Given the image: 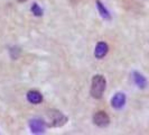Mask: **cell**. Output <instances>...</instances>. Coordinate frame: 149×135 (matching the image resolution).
Segmentation results:
<instances>
[{
  "label": "cell",
  "instance_id": "obj_9",
  "mask_svg": "<svg viewBox=\"0 0 149 135\" xmlns=\"http://www.w3.org/2000/svg\"><path fill=\"white\" fill-rule=\"evenodd\" d=\"M97 8L99 14L101 15L102 18H104V19H107V20H110V19H111V15H110L109 10L104 7V5H103L100 0H97Z\"/></svg>",
  "mask_w": 149,
  "mask_h": 135
},
{
  "label": "cell",
  "instance_id": "obj_7",
  "mask_svg": "<svg viewBox=\"0 0 149 135\" xmlns=\"http://www.w3.org/2000/svg\"><path fill=\"white\" fill-rule=\"evenodd\" d=\"M27 99L31 104L38 105V104H40L43 101V96L37 90H30V91L27 92Z\"/></svg>",
  "mask_w": 149,
  "mask_h": 135
},
{
  "label": "cell",
  "instance_id": "obj_6",
  "mask_svg": "<svg viewBox=\"0 0 149 135\" xmlns=\"http://www.w3.org/2000/svg\"><path fill=\"white\" fill-rule=\"evenodd\" d=\"M108 51H109V47H108L107 43L99 42L97 46H95V50H94V56L97 59H102V58H104L105 55H107Z\"/></svg>",
  "mask_w": 149,
  "mask_h": 135
},
{
  "label": "cell",
  "instance_id": "obj_2",
  "mask_svg": "<svg viewBox=\"0 0 149 135\" xmlns=\"http://www.w3.org/2000/svg\"><path fill=\"white\" fill-rule=\"evenodd\" d=\"M48 118H49V126H54V127H57V126H62L64 125L67 122V117L64 116L63 114L58 110H51L48 112Z\"/></svg>",
  "mask_w": 149,
  "mask_h": 135
},
{
  "label": "cell",
  "instance_id": "obj_11",
  "mask_svg": "<svg viewBox=\"0 0 149 135\" xmlns=\"http://www.w3.org/2000/svg\"><path fill=\"white\" fill-rule=\"evenodd\" d=\"M18 2H25V1H27V0H17Z\"/></svg>",
  "mask_w": 149,
  "mask_h": 135
},
{
  "label": "cell",
  "instance_id": "obj_8",
  "mask_svg": "<svg viewBox=\"0 0 149 135\" xmlns=\"http://www.w3.org/2000/svg\"><path fill=\"white\" fill-rule=\"evenodd\" d=\"M132 77H134V82L136 83L140 89L146 88V86H147V80H146V78H145L143 75H140V73L137 72V71H134V73H132Z\"/></svg>",
  "mask_w": 149,
  "mask_h": 135
},
{
  "label": "cell",
  "instance_id": "obj_3",
  "mask_svg": "<svg viewBox=\"0 0 149 135\" xmlns=\"http://www.w3.org/2000/svg\"><path fill=\"white\" fill-rule=\"evenodd\" d=\"M93 123L99 127H107L110 124V117L104 112H97L93 116Z\"/></svg>",
  "mask_w": 149,
  "mask_h": 135
},
{
  "label": "cell",
  "instance_id": "obj_4",
  "mask_svg": "<svg viewBox=\"0 0 149 135\" xmlns=\"http://www.w3.org/2000/svg\"><path fill=\"white\" fill-rule=\"evenodd\" d=\"M29 127L31 133L34 134H42L45 132V123L44 120H39V118H35L29 122Z\"/></svg>",
  "mask_w": 149,
  "mask_h": 135
},
{
  "label": "cell",
  "instance_id": "obj_1",
  "mask_svg": "<svg viewBox=\"0 0 149 135\" xmlns=\"http://www.w3.org/2000/svg\"><path fill=\"white\" fill-rule=\"evenodd\" d=\"M107 88V80L104 77L101 75H97L92 78V83H91V95L95 99H101L104 90Z\"/></svg>",
  "mask_w": 149,
  "mask_h": 135
},
{
  "label": "cell",
  "instance_id": "obj_5",
  "mask_svg": "<svg viewBox=\"0 0 149 135\" xmlns=\"http://www.w3.org/2000/svg\"><path fill=\"white\" fill-rule=\"evenodd\" d=\"M126 104V95L122 92L116 94L111 99V106L114 109H120Z\"/></svg>",
  "mask_w": 149,
  "mask_h": 135
},
{
  "label": "cell",
  "instance_id": "obj_10",
  "mask_svg": "<svg viewBox=\"0 0 149 135\" xmlns=\"http://www.w3.org/2000/svg\"><path fill=\"white\" fill-rule=\"evenodd\" d=\"M30 10H31V13H33L34 15L37 16V17L43 16V9L40 8V6H39L38 4H33L31 7H30Z\"/></svg>",
  "mask_w": 149,
  "mask_h": 135
}]
</instances>
